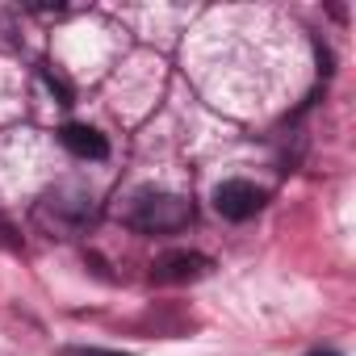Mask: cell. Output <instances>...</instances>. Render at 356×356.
I'll return each mask as SVG.
<instances>
[{"label":"cell","mask_w":356,"mask_h":356,"mask_svg":"<svg viewBox=\"0 0 356 356\" xmlns=\"http://www.w3.org/2000/svg\"><path fill=\"white\" fill-rule=\"evenodd\" d=\"M193 222V206L185 197L172 193H143L130 210V227L147 231V235H163V231H181Z\"/></svg>","instance_id":"6da1fadb"},{"label":"cell","mask_w":356,"mask_h":356,"mask_svg":"<svg viewBox=\"0 0 356 356\" xmlns=\"http://www.w3.org/2000/svg\"><path fill=\"white\" fill-rule=\"evenodd\" d=\"M260 206H264V193H260L252 181H222V185L214 189V210H218L227 222H248Z\"/></svg>","instance_id":"7a4b0ae2"},{"label":"cell","mask_w":356,"mask_h":356,"mask_svg":"<svg viewBox=\"0 0 356 356\" xmlns=\"http://www.w3.org/2000/svg\"><path fill=\"white\" fill-rule=\"evenodd\" d=\"M210 268H214V260L202 256V252H168V256L155 260L151 277L163 281V285H181V281H202V277H210Z\"/></svg>","instance_id":"3957f363"},{"label":"cell","mask_w":356,"mask_h":356,"mask_svg":"<svg viewBox=\"0 0 356 356\" xmlns=\"http://www.w3.org/2000/svg\"><path fill=\"white\" fill-rule=\"evenodd\" d=\"M59 143H63L76 159H105V155H109L105 134L92 130V126H84V122H67V126L59 130Z\"/></svg>","instance_id":"277c9868"},{"label":"cell","mask_w":356,"mask_h":356,"mask_svg":"<svg viewBox=\"0 0 356 356\" xmlns=\"http://www.w3.org/2000/svg\"><path fill=\"white\" fill-rule=\"evenodd\" d=\"M59 356H130V352H109V348H63Z\"/></svg>","instance_id":"5b68a950"},{"label":"cell","mask_w":356,"mask_h":356,"mask_svg":"<svg viewBox=\"0 0 356 356\" xmlns=\"http://www.w3.org/2000/svg\"><path fill=\"white\" fill-rule=\"evenodd\" d=\"M310 356H339V352H331V348H318V352H310Z\"/></svg>","instance_id":"8992f818"}]
</instances>
